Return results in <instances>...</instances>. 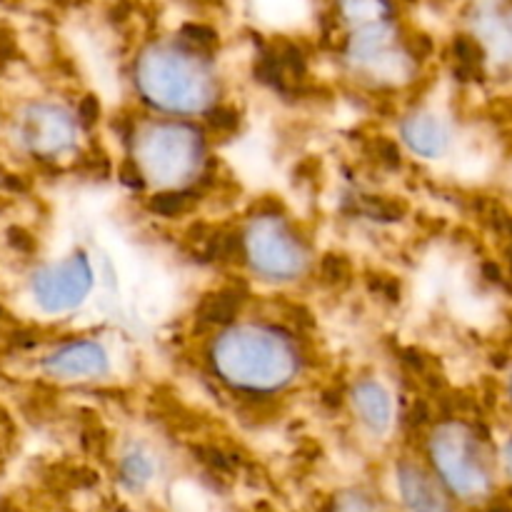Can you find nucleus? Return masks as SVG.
<instances>
[{
  "instance_id": "f257e3e1",
  "label": "nucleus",
  "mask_w": 512,
  "mask_h": 512,
  "mask_svg": "<svg viewBox=\"0 0 512 512\" xmlns=\"http://www.w3.org/2000/svg\"><path fill=\"white\" fill-rule=\"evenodd\" d=\"M213 358L218 373L245 390H278L298 370L293 345L263 328L228 330L215 343Z\"/></svg>"
},
{
  "instance_id": "f03ea898",
  "label": "nucleus",
  "mask_w": 512,
  "mask_h": 512,
  "mask_svg": "<svg viewBox=\"0 0 512 512\" xmlns=\"http://www.w3.org/2000/svg\"><path fill=\"white\" fill-rule=\"evenodd\" d=\"M138 85L150 103L168 110H198L208 103L210 78L190 55L150 48L138 63Z\"/></svg>"
},
{
  "instance_id": "7ed1b4c3",
  "label": "nucleus",
  "mask_w": 512,
  "mask_h": 512,
  "mask_svg": "<svg viewBox=\"0 0 512 512\" xmlns=\"http://www.w3.org/2000/svg\"><path fill=\"white\" fill-rule=\"evenodd\" d=\"M435 465L445 483L463 498H480L490 488V470L475 435L465 428H440L433 443Z\"/></svg>"
},
{
  "instance_id": "20e7f679",
  "label": "nucleus",
  "mask_w": 512,
  "mask_h": 512,
  "mask_svg": "<svg viewBox=\"0 0 512 512\" xmlns=\"http://www.w3.org/2000/svg\"><path fill=\"white\" fill-rule=\"evenodd\" d=\"M243 248L248 250L255 270H260L265 278L288 280L303 273L305 268L303 243L290 233L283 220L273 215L258 218L250 225Z\"/></svg>"
},
{
  "instance_id": "39448f33",
  "label": "nucleus",
  "mask_w": 512,
  "mask_h": 512,
  "mask_svg": "<svg viewBox=\"0 0 512 512\" xmlns=\"http://www.w3.org/2000/svg\"><path fill=\"white\" fill-rule=\"evenodd\" d=\"M203 143L188 125H158L145 133L140 143L143 165L158 183L180 180L195 168Z\"/></svg>"
},
{
  "instance_id": "423d86ee",
  "label": "nucleus",
  "mask_w": 512,
  "mask_h": 512,
  "mask_svg": "<svg viewBox=\"0 0 512 512\" xmlns=\"http://www.w3.org/2000/svg\"><path fill=\"white\" fill-rule=\"evenodd\" d=\"M93 288V273L83 253H75L55 268H43L33 278V295L45 313H65L83 303Z\"/></svg>"
},
{
  "instance_id": "0eeeda50",
  "label": "nucleus",
  "mask_w": 512,
  "mask_h": 512,
  "mask_svg": "<svg viewBox=\"0 0 512 512\" xmlns=\"http://www.w3.org/2000/svg\"><path fill=\"white\" fill-rule=\"evenodd\" d=\"M45 373L60 380L100 378L108 373V355L98 343H70L45 358Z\"/></svg>"
},
{
  "instance_id": "6e6552de",
  "label": "nucleus",
  "mask_w": 512,
  "mask_h": 512,
  "mask_svg": "<svg viewBox=\"0 0 512 512\" xmlns=\"http://www.w3.org/2000/svg\"><path fill=\"white\" fill-rule=\"evenodd\" d=\"M70 135H73V125H70V118L63 110L48 108V105H35V108L25 113L23 138L30 148L55 153V150L68 145Z\"/></svg>"
},
{
  "instance_id": "1a4fd4ad",
  "label": "nucleus",
  "mask_w": 512,
  "mask_h": 512,
  "mask_svg": "<svg viewBox=\"0 0 512 512\" xmlns=\"http://www.w3.org/2000/svg\"><path fill=\"white\" fill-rule=\"evenodd\" d=\"M400 490L410 512H450L448 500L428 473L415 463H400Z\"/></svg>"
},
{
  "instance_id": "9d476101",
  "label": "nucleus",
  "mask_w": 512,
  "mask_h": 512,
  "mask_svg": "<svg viewBox=\"0 0 512 512\" xmlns=\"http://www.w3.org/2000/svg\"><path fill=\"white\" fill-rule=\"evenodd\" d=\"M403 135L415 153L435 158L448 148V130L433 115H410L403 123Z\"/></svg>"
},
{
  "instance_id": "9b49d317",
  "label": "nucleus",
  "mask_w": 512,
  "mask_h": 512,
  "mask_svg": "<svg viewBox=\"0 0 512 512\" xmlns=\"http://www.w3.org/2000/svg\"><path fill=\"white\" fill-rule=\"evenodd\" d=\"M355 405L373 430H385L390 420V398L378 383H360L355 388Z\"/></svg>"
},
{
  "instance_id": "f8f14e48",
  "label": "nucleus",
  "mask_w": 512,
  "mask_h": 512,
  "mask_svg": "<svg viewBox=\"0 0 512 512\" xmlns=\"http://www.w3.org/2000/svg\"><path fill=\"white\" fill-rule=\"evenodd\" d=\"M240 303L243 300H240V295L235 290H220V293L203 300V305H200V320L218 325L230 323L235 318V313H238Z\"/></svg>"
},
{
  "instance_id": "ddd939ff",
  "label": "nucleus",
  "mask_w": 512,
  "mask_h": 512,
  "mask_svg": "<svg viewBox=\"0 0 512 512\" xmlns=\"http://www.w3.org/2000/svg\"><path fill=\"white\" fill-rule=\"evenodd\" d=\"M453 53L455 60H458L455 75L463 80H473L478 75L480 63H483V50H480V45L473 38H468V35H458L453 43Z\"/></svg>"
},
{
  "instance_id": "4468645a",
  "label": "nucleus",
  "mask_w": 512,
  "mask_h": 512,
  "mask_svg": "<svg viewBox=\"0 0 512 512\" xmlns=\"http://www.w3.org/2000/svg\"><path fill=\"white\" fill-rule=\"evenodd\" d=\"M243 253V240L233 233H220L210 238L208 245V258L218 260V263H230L233 258Z\"/></svg>"
},
{
  "instance_id": "2eb2a0df",
  "label": "nucleus",
  "mask_w": 512,
  "mask_h": 512,
  "mask_svg": "<svg viewBox=\"0 0 512 512\" xmlns=\"http://www.w3.org/2000/svg\"><path fill=\"white\" fill-rule=\"evenodd\" d=\"M365 213L383 223H395L405 215V203L398 198H368L365 200Z\"/></svg>"
},
{
  "instance_id": "dca6fc26",
  "label": "nucleus",
  "mask_w": 512,
  "mask_h": 512,
  "mask_svg": "<svg viewBox=\"0 0 512 512\" xmlns=\"http://www.w3.org/2000/svg\"><path fill=\"white\" fill-rule=\"evenodd\" d=\"M190 205V193H180V190H170V193H160L150 200L148 208L155 215H163V218H173L180 215Z\"/></svg>"
},
{
  "instance_id": "f3484780",
  "label": "nucleus",
  "mask_w": 512,
  "mask_h": 512,
  "mask_svg": "<svg viewBox=\"0 0 512 512\" xmlns=\"http://www.w3.org/2000/svg\"><path fill=\"white\" fill-rule=\"evenodd\" d=\"M120 473H123L125 483L133 485V488H140V485L148 483V478L153 475V465H150V460L145 458V455L133 453L123 460V470H120Z\"/></svg>"
},
{
  "instance_id": "a211bd4d",
  "label": "nucleus",
  "mask_w": 512,
  "mask_h": 512,
  "mask_svg": "<svg viewBox=\"0 0 512 512\" xmlns=\"http://www.w3.org/2000/svg\"><path fill=\"white\" fill-rule=\"evenodd\" d=\"M320 275H323L325 283H343L350 275V263L340 255H325L323 263H320Z\"/></svg>"
},
{
  "instance_id": "6ab92c4d",
  "label": "nucleus",
  "mask_w": 512,
  "mask_h": 512,
  "mask_svg": "<svg viewBox=\"0 0 512 512\" xmlns=\"http://www.w3.org/2000/svg\"><path fill=\"white\" fill-rule=\"evenodd\" d=\"M208 123L213 125L215 130H223V133H228V130L238 128L240 115H238V110L228 108V105H215L213 110H208Z\"/></svg>"
},
{
  "instance_id": "aec40b11",
  "label": "nucleus",
  "mask_w": 512,
  "mask_h": 512,
  "mask_svg": "<svg viewBox=\"0 0 512 512\" xmlns=\"http://www.w3.org/2000/svg\"><path fill=\"white\" fill-rule=\"evenodd\" d=\"M183 38L190 40L195 48H210V45L218 43V33L208 25H198V23H188L183 25Z\"/></svg>"
},
{
  "instance_id": "412c9836",
  "label": "nucleus",
  "mask_w": 512,
  "mask_h": 512,
  "mask_svg": "<svg viewBox=\"0 0 512 512\" xmlns=\"http://www.w3.org/2000/svg\"><path fill=\"white\" fill-rule=\"evenodd\" d=\"M338 512H383L380 505L373 498H365V495H348L338 503Z\"/></svg>"
},
{
  "instance_id": "4be33fe9",
  "label": "nucleus",
  "mask_w": 512,
  "mask_h": 512,
  "mask_svg": "<svg viewBox=\"0 0 512 512\" xmlns=\"http://www.w3.org/2000/svg\"><path fill=\"white\" fill-rule=\"evenodd\" d=\"M195 453H198L200 458H203V463L210 465V468L223 470V473L233 470V460H230V455H225L223 450H218V448H195Z\"/></svg>"
},
{
  "instance_id": "5701e85b",
  "label": "nucleus",
  "mask_w": 512,
  "mask_h": 512,
  "mask_svg": "<svg viewBox=\"0 0 512 512\" xmlns=\"http://www.w3.org/2000/svg\"><path fill=\"white\" fill-rule=\"evenodd\" d=\"M375 155H378L380 163L388 165V168H400V150L393 140L388 138L375 140Z\"/></svg>"
},
{
  "instance_id": "b1692460",
  "label": "nucleus",
  "mask_w": 512,
  "mask_h": 512,
  "mask_svg": "<svg viewBox=\"0 0 512 512\" xmlns=\"http://www.w3.org/2000/svg\"><path fill=\"white\" fill-rule=\"evenodd\" d=\"M433 40L428 38V35H413V38L408 40V50H410V55H413V58H418V60H425L428 58L430 53H433Z\"/></svg>"
},
{
  "instance_id": "393cba45",
  "label": "nucleus",
  "mask_w": 512,
  "mask_h": 512,
  "mask_svg": "<svg viewBox=\"0 0 512 512\" xmlns=\"http://www.w3.org/2000/svg\"><path fill=\"white\" fill-rule=\"evenodd\" d=\"M78 115H80V120H83V125H93L100 115L98 98H95V95H85V98L80 100Z\"/></svg>"
},
{
  "instance_id": "a878e982",
  "label": "nucleus",
  "mask_w": 512,
  "mask_h": 512,
  "mask_svg": "<svg viewBox=\"0 0 512 512\" xmlns=\"http://www.w3.org/2000/svg\"><path fill=\"white\" fill-rule=\"evenodd\" d=\"M8 238H10V245H13V248H18L20 253H30V250H35V240L28 230L13 228L8 233Z\"/></svg>"
},
{
  "instance_id": "bb28decb",
  "label": "nucleus",
  "mask_w": 512,
  "mask_h": 512,
  "mask_svg": "<svg viewBox=\"0 0 512 512\" xmlns=\"http://www.w3.org/2000/svg\"><path fill=\"white\" fill-rule=\"evenodd\" d=\"M120 180H123L128 188H135V190H140L145 185L143 175L138 173V168H135L133 163H123V168H120Z\"/></svg>"
},
{
  "instance_id": "cd10ccee",
  "label": "nucleus",
  "mask_w": 512,
  "mask_h": 512,
  "mask_svg": "<svg viewBox=\"0 0 512 512\" xmlns=\"http://www.w3.org/2000/svg\"><path fill=\"white\" fill-rule=\"evenodd\" d=\"M430 420V410L428 405L423 403V400H418V403H413V408H410L408 413V423L410 425H425Z\"/></svg>"
},
{
  "instance_id": "c85d7f7f",
  "label": "nucleus",
  "mask_w": 512,
  "mask_h": 512,
  "mask_svg": "<svg viewBox=\"0 0 512 512\" xmlns=\"http://www.w3.org/2000/svg\"><path fill=\"white\" fill-rule=\"evenodd\" d=\"M485 275H488V278H493L495 283H503V275H500V270H498V265H485Z\"/></svg>"
}]
</instances>
